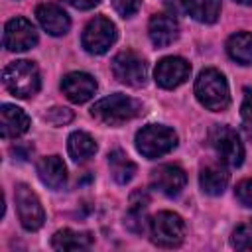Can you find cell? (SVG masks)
Here are the masks:
<instances>
[{"label": "cell", "mask_w": 252, "mask_h": 252, "mask_svg": "<svg viewBox=\"0 0 252 252\" xmlns=\"http://www.w3.org/2000/svg\"><path fill=\"white\" fill-rule=\"evenodd\" d=\"M140 110H142V106L138 100H134L126 94L114 93L110 96L96 100L91 108V114H93V118H96L98 122H102L106 126H120L128 120H132L134 116H138Z\"/></svg>", "instance_id": "obj_1"}, {"label": "cell", "mask_w": 252, "mask_h": 252, "mask_svg": "<svg viewBox=\"0 0 252 252\" xmlns=\"http://www.w3.org/2000/svg\"><path fill=\"white\" fill-rule=\"evenodd\" d=\"M195 94H197V100L205 108L215 110V112L224 110L230 102L226 79L217 69H205L199 73L195 81Z\"/></svg>", "instance_id": "obj_2"}, {"label": "cell", "mask_w": 252, "mask_h": 252, "mask_svg": "<svg viewBox=\"0 0 252 252\" xmlns=\"http://www.w3.org/2000/svg\"><path fill=\"white\" fill-rule=\"evenodd\" d=\"M4 87L18 98H30L39 91V71L33 61L20 59L10 63L2 73Z\"/></svg>", "instance_id": "obj_3"}, {"label": "cell", "mask_w": 252, "mask_h": 252, "mask_svg": "<svg viewBox=\"0 0 252 252\" xmlns=\"http://www.w3.org/2000/svg\"><path fill=\"white\" fill-rule=\"evenodd\" d=\"M175 146H177V134L161 124L144 126L136 134V150L148 159L161 158L167 152H171Z\"/></svg>", "instance_id": "obj_4"}, {"label": "cell", "mask_w": 252, "mask_h": 252, "mask_svg": "<svg viewBox=\"0 0 252 252\" xmlns=\"http://www.w3.org/2000/svg\"><path fill=\"white\" fill-rule=\"evenodd\" d=\"M150 238L161 248L179 246L185 238V222L177 213L161 211L150 220Z\"/></svg>", "instance_id": "obj_5"}, {"label": "cell", "mask_w": 252, "mask_h": 252, "mask_svg": "<svg viewBox=\"0 0 252 252\" xmlns=\"http://www.w3.org/2000/svg\"><path fill=\"white\" fill-rule=\"evenodd\" d=\"M209 144L213 146V150L217 152V156L222 163H226L230 167H238L242 163L244 146L232 128L215 124L209 132Z\"/></svg>", "instance_id": "obj_6"}, {"label": "cell", "mask_w": 252, "mask_h": 252, "mask_svg": "<svg viewBox=\"0 0 252 252\" xmlns=\"http://www.w3.org/2000/svg\"><path fill=\"white\" fill-rule=\"evenodd\" d=\"M14 201H16V209H18V217L20 222L26 230H37L41 228L43 220H45V213L43 207L37 199V195L26 185V183H18L14 189Z\"/></svg>", "instance_id": "obj_7"}, {"label": "cell", "mask_w": 252, "mask_h": 252, "mask_svg": "<svg viewBox=\"0 0 252 252\" xmlns=\"http://www.w3.org/2000/svg\"><path fill=\"white\" fill-rule=\"evenodd\" d=\"M110 67H112L114 77L120 83L128 85V87H144L146 85V77H148L146 63L134 51H130V49L120 51L118 55H114Z\"/></svg>", "instance_id": "obj_8"}, {"label": "cell", "mask_w": 252, "mask_h": 252, "mask_svg": "<svg viewBox=\"0 0 252 252\" xmlns=\"http://www.w3.org/2000/svg\"><path fill=\"white\" fill-rule=\"evenodd\" d=\"M114 41H116V28L104 16L93 18L83 32V47L94 55L106 53Z\"/></svg>", "instance_id": "obj_9"}, {"label": "cell", "mask_w": 252, "mask_h": 252, "mask_svg": "<svg viewBox=\"0 0 252 252\" xmlns=\"http://www.w3.org/2000/svg\"><path fill=\"white\" fill-rule=\"evenodd\" d=\"M37 43V30L26 18H12L4 28V47L10 51H28Z\"/></svg>", "instance_id": "obj_10"}, {"label": "cell", "mask_w": 252, "mask_h": 252, "mask_svg": "<svg viewBox=\"0 0 252 252\" xmlns=\"http://www.w3.org/2000/svg\"><path fill=\"white\" fill-rule=\"evenodd\" d=\"M191 75V65L181 57H163L156 65V83L163 89H175Z\"/></svg>", "instance_id": "obj_11"}, {"label": "cell", "mask_w": 252, "mask_h": 252, "mask_svg": "<svg viewBox=\"0 0 252 252\" xmlns=\"http://www.w3.org/2000/svg\"><path fill=\"white\" fill-rule=\"evenodd\" d=\"M152 187L158 189L159 193L167 195V197H175L181 193V189L185 187L187 175L179 165H171V163H163L158 165L152 171Z\"/></svg>", "instance_id": "obj_12"}, {"label": "cell", "mask_w": 252, "mask_h": 252, "mask_svg": "<svg viewBox=\"0 0 252 252\" xmlns=\"http://www.w3.org/2000/svg\"><path fill=\"white\" fill-rule=\"evenodd\" d=\"M61 91L71 102L81 104L93 98V94L96 93V81L89 73H81V71L67 73L61 81Z\"/></svg>", "instance_id": "obj_13"}, {"label": "cell", "mask_w": 252, "mask_h": 252, "mask_svg": "<svg viewBox=\"0 0 252 252\" xmlns=\"http://www.w3.org/2000/svg\"><path fill=\"white\" fill-rule=\"evenodd\" d=\"M148 33L156 47H167L179 35L177 20L169 14H156V16H152V20L148 24Z\"/></svg>", "instance_id": "obj_14"}, {"label": "cell", "mask_w": 252, "mask_h": 252, "mask_svg": "<svg viewBox=\"0 0 252 252\" xmlns=\"http://www.w3.org/2000/svg\"><path fill=\"white\" fill-rule=\"evenodd\" d=\"M28 128H30V118L22 108H18L14 104H2V108H0V134L4 140L18 138V136L26 134Z\"/></svg>", "instance_id": "obj_15"}, {"label": "cell", "mask_w": 252, "mask_h": 252, "mask_svg": "<svg viewBox=\"0 0 252 252\" xmlns=\"http://www.w3.org/2000/svg\"><path fill=\"white\" fill-rule=\"evenodd\" d=\"M35 16H37V22L41 24V28L51 35H63L71 28L69 16L55 4H39L35 8Z\"/></svg>", "instance_id": "obj_16"}, {"label": "cell", "mask_w": 252, "mask_h": 252, "mask_svg": "<svg viewBox=\"0 0 252 252\" xmlns=\"http://www.w3.org/2000/svg\"><path fill=\"white\" fill-rule=\"evenodd\" d=\"M37 177L49 189H61L67 181V167L59 156H45L37 161Z\"/></svg>", "instance_id": "obj_17"}, {"label": "cell", "mask_w": 252, "mask_h": 252, "mask_svg": "<svg viewBox=\"0 0 252 252\" xmlns=\"http://www.w3.org/2000/svg\"><path fill=\"white\" fill-rule=\"evenodd\" d=\"M55 250H89L93 246V236L89 232H79L73 228L57 230L51 238Z\"/></svg>", "instance_id": "obj_18"}, {"label": "cell", "mask_w": 252, "mask_h": 252, "mask_svg": "<svg viewBox=\"0 0 252 252\" xmlns=\"http://www.w3.org/2000/svg\"><path fill=\"white\" fill-rule=\"evenodd\" d=\"M183 8L201 24H215L220 16V0H183Z\"/></svg>", "instance_id": "obj_19"}, {"label": "cell", "mask_w": 252, "mask_h": 252, "mask_svg": "<svg viewBox=\"0 0 252 252\" xmlns=\"http://www.w3.org/2000/svg\"><path fill=\"white\" fill-rule=\"evenodd\" d=\"M67 150L69 156L75 161H87L89 158H93L96 154V142L93 140V136H89L83 130H77L69 136L67 140Z\"/></svg>", "instance_id": "obj_20"}, {"label": "cell", "mask_w": 252, "mask_h": 252, "mask_svg": "<svg viewBox=\"0 0 252 252\" xmlns=\"http://www.w3.org/2000/svg\"><path fill=\"white\" fill-rule=\"evenodd\" d=\"M228 55L240 65H252V33L238 32L226 41Z\"/></svg>", "instance_id": "obj_21"}, {"label": "cell", "mask_w": 252, "mask_h": 252, "mask_svg": "<svg viewBox=\"0 0 252 252\" xmlns=\"http://www.w3.org/2000/svg\"><path fill=\"white\" fill-rule=\"evenodd\" d=\"M199 183L207 195H220L228 185V173L219 165H207L199 175Z\"/></svg>", "instance_id": "obj_22"}, {"label": "cell", "mask_w": 252, "mask_h": 252, "mask_svg": "<svg viewBox=\"0 0 252 252\" xmlns=\"http://www.w3.org/2000/svg\"><path fill=\"white\" fill-rule=\"evenodd\" d=\"M108 165H110V173L118 183H128L134 173H136V163L128 159V156L122 150H114L108 154Z\"/></svg>", "instance_id": "obj_23"}, {"label": "cell", "mask_w": 252, "mask_h": 252, "mask_svg": "<svg viewBox=\"0 0 252 252\" xmlns=\"http://www.w3.org/2000/svg\"><path fill=\"white\" fill-rule=\"evenodd\" d=\"M230 244L236 250H252V220L242 222L234 228L230 236Z\"/></svg>", "instance_id": "obj_24"}, {"label": "cell", "mask_w": 252, "mask_h": 252, "mask_svg": "<svg viewBox=\"0 0 252 252\" xmlns=\"http://www.w3.org/2000/svg\"><path fill=\"white\" fill-rule=\"evenodd\" d=\"M45 120L51 122L53 126H65V124H69L73 120V112L69 108H65V106H53V108L47 110Z\"/></svg>", "instance_id": "obj_25"}, {"label": "cell", "mask_w": 252, "mask_h": 252, "mask_svg": "<svg viewBox=\"0 0 252 252\" xmlns=\"http://www.w3.org/2000/svg\"><path fill=\"white\" fill-rule=\"evenodd\" d=\"M112 6L122 18H132L134 14H138L142 0H112Z\"/></svg>", "instance_id": "obj_26"}, {"label": "cell", "mask_w": 252, "mask_h": 252, "mask_svg": "<svg viewBox=\"0 0 252 252\" xmlns=\"http://www.w3.org/2000/svg\"><path fill=\"white\" fill-rule=\"evenodd\" d=\"M234 193H236V199H238L244 207H252V179H242V181L236 185Z\"/></svg>", "instance_id": "obj_27"}, {"label": "cell", "mask_w": 252, "mask_h": 252, "mask_svg": "<svg viewBox=\"0 0 252 252\" xmlns=\"http://www.w3.org/2000/svg\"><path fill=\"white\" fill-rule=\"evenodd\" d=\"M242 122L246 126L248 132H252V91L246 89L244 91V100H242Z\"/></svg>", "instance_id": "obj_28"}, {"label": "cell", "mask_w": 252, "mask_h": 252, "mask_svg": "<svg viewBox=\"0 0 252 252\" xmlns=\"http://www.w3.org/2000/svg\"><path fill=\"white\" fill-rule=\"evenodd\" d=\"M148 205H150V195L146 191L138 189L130 195V211H144Z\"/></svg>", "instance_id": "obj_29"}, {"label": "cell", "mask_w": 252, "mask_h": 252, "mask_svg": "<svg viewBox=\"0 0 252 252\" xmlns=\"http://www.w3.org/2000/svg\"><path fill=\"white\" fill-rule=\"evenodd\" d=\"M63 2H67L69 6H73L77 10H89V8H94L100 0H63Z\"/></svg>", "instance_id": "obj_30"}, {"label": "cell", "mask_w": 252, "mask_h": 252, "mask_svg": "<svg viewBox=\"0 0 252 252\" xmlns=\"http://www.w3.org/2000/svg\"><path fill=\"white\" fill-rule=\"evenodd\" d=\"M238 4H244V6H252V0H234Z\"/></svg>", "instance_id": "obj_31"}]
</instances>
